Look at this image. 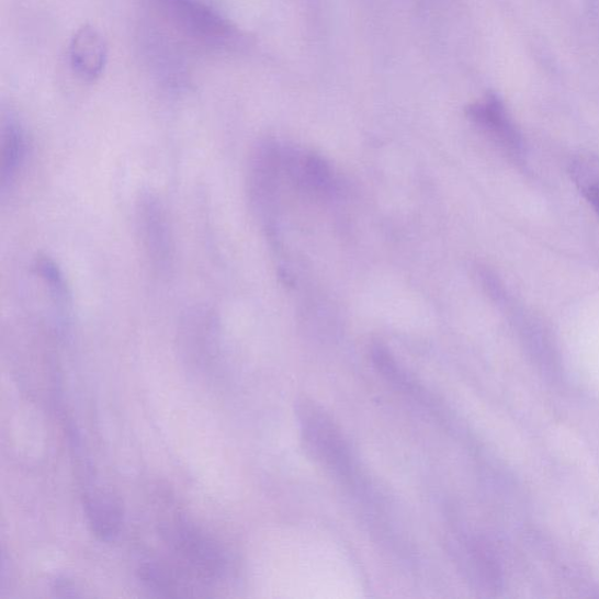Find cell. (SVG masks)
I'll return each instance as SVG.
<instances>
[{
    "mask_svg": "<svg viewBox=\"0 0 599 599\" xmlns=\"http://www.w3.org/2000/svg\"><path fill=\"white\" fill-rule=\"evenodd\" d=\"M136 224L149 265L156 274L167 276L173 267V237L167 210L154 192L139 193Z\"/></svg>",
    "mask_w": 599,
    "mask_h": 599,
    "instance_id": "cell-3",
    "label": "cell"
},
{
    "mask_svg": "<svg viewBox=\"0 0 599 599\" xmlns=\"http://www.w3.org/2000/svg\"><path fill=\"white\" fill-rule=\"evenodd\" d=\"M137 575L140 583L157 595L180 596L181 591L189 589L185 579L162 563L145 562L138 567Z\"/></svg>",
    "mask_w": 599,
    "mask_h": 599,
    "instance_id": "cell-9",
    "label": "cell"
},
{
    "mask_svg": "<svg viewBox=\"0 0 599 599\" xmlns=\"http://www.w3.org/2000/svg\"><path fill=\"white\" fill-rule=\"evenodd\" d=\"M173 553L193 574L205 580L221 578L227 569V560L221 545L195 523L176 519L161 530Z\"/></svg>",
    "mask_w": 599,
    "mask_h": 599,
    "instance_id": "cell-2",
    "label": "cell"
},
{
    "mask_svg": "<svg viewBox=\"0 0 599 599\" xmlns=\"http://www.w3.org/2000/svg\"><path fill=\"white\" fill-rule=\"evenodd\" d=\"M372 360L378 373L392 384L407 393H418L417 385L398 364L392 352L382 344L372 348Z\"/></svg>",
    "mask_w": 599,
    "mask_h": 599,
    "instance_id": "cell-12",
    "label": "cell"
},
{
    "mask_svg": "<svg viewBox=\"0 0 599 599\" xmlns=\"http://www.w3.org/2000/svg\"><path fill=\"white\" fill-rule=\"evenodd\" d=\"M295 414L306 454L335 477L351 482L355 464L340 427L321 405L309 399L297 402Z\"/></svg>",
    "mask_w": 599,
    "mask_h": 599,
    "instance_id": "cell-1",
    "label": "cell"
},
{
    "mask_svg": "<svg viewBox=\"0 0 599 599\" xmlns=\"http://www.w3.org/2000/svg\"><path fill=\"white\" fill-rule=\"evenodd\" d=\"M572 179L599 215V157L580 154L570 163Z\"/></svg>",
    "mask_w": 599,
    "mask_h": 599,
    "instance_id": "cell-10",
    "label": "cell"
},
{
    "mask_svg": "<svg viewBox=\"0 0 599 599\" xmlns=\"http://www.w3.org/2000/svg\"><path fill=\"white\" fill-rule=\"evenodd\" d=\"M163 5L173 24L199 43L221 47L237 38L234 25L203 0H163Z\"/></svg>",
    "mask_w": 599,
    "mask_h": 599,
    "instance_id": "cell-4",
    "label": "cell"
},
{
    "mask_svg": "<svg viewBox=\"0 0 599 599\" xmlns=\"http://www.w3.org/2000/svg\"><path fill=\"white\" fill-rule=\"evenodd\" d=\"M0 189L3 195L15 184L22 173L29 150L27 135L21 123L12 114L3 116L0 132Z\"/></svg>",
    "mask_w": 599,
    "mask_h": 599,
    "instance_id": "cell-5",
    "label": "cell"
},
{
    "mask_svg": "<svg viewBox=\"0 0 599 599\" xmlns=\"http://www.w3.org/2000/svg\"><path fill=\"white\" fill-rule=\"evenodd\" d=\"M69 63L75 72L86 80L98 79L108 64L109 48L102 34L92 26L79 29L68 49Z\"/></svg>",
    "mask_w": 599,
    "mask_h": 599,
    "instance_id": "cell-6",
    "label": "cell"
},
{
    "mask_svg": "<svg viewBox=\"0 0 599 599\" xmlns=\"http://www.w3.org/2000/svg\"><path fill=\"white\" fill-rule=\"evenodd\" d=\"M470 115L495 136L508 152L520 156L522 152L521 136L497 98L490 97L486 101L473 105Z\"/></svg>",
    "mask_w": 599,
    "mask_h": 599,
    "instance_id": "cell-7",
    "label": "cell"
},
{
    "mask_svg": "<svg viewBox=\"0 0 599 599\" xmlns=\"http://www.w3.org/2000/svg\"><path fill=\"white\" fill-rule=\"evenodd\" d=\"M53 591H57L58 594H63V596H77L76 588L72 586V584L68 583L65 578H57L55 580V586H53Z\"/></svg>",
    "mask_w": 599,
    "mask_h": 599,
    "instance_id": "cell-13",
    "label": "cell"
},
{
    "mask_svg": "<svg viewBox=\"0 0 599 599\" xmlns=\"http://www.w3.org/2000/svg\"><path fill=\"white\" fill-rule=\"evenodd\" d=\"M83 506L88 523L98 538L112 541L118 535L122 512L114 499L101 493H94V496H86Z\"/></svg>",
    "mask_w": 599,
    "mask_h": 599,
    "instance_id": "cell-8",
    "label": "cell"
},
{
    "mask_svg": "<svg viewBox=\"0 0 599 599\" xmlns=\"http://www.w3.org/2000/svg\"><path fill=\"white\" fill-rule=\"evenodd\" d=\"M32 269L47 287L53 303L60 309H67L70 304V294L65 275L57 263L47 257H39L34 260Z\"/></svg>",
    "mask_w": 599,
    "mask_h": 599,
    "instance_id": "cell-11",
    "label": "cell"
}]
</instances>
